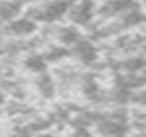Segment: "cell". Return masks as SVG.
Returning <instances> with one entry per match:
<instances>
[{
	"mask_svg": "<svg viewBox=\"0 0 146 137\" xmlns=\"http://www.w3.org/2000/svg\"><path fill=\"white\" fill-rule=\"evenodd\" d=\"M69 2L70 0H40L29 9V14L26 16L31 17L36 24L38 22L53 24V22L65 19Z\"/></svg>",
	"mask_w": 146,
	"mask_h": 137,
	"instance_id": "obj_1",
	"label": "cell"
},
{
	"mask_svg": "<svg viewBox=\"0 0 146 137\" xmlns=\"http://www.w3.org/2000/svg\"><path fill=\"white\" fill-rule=\"evenodd\" d=\"M65 19L78 29L93 26L96 19V0H70Z\"/></svg>",
	"mask_w": 146,
	"mask_h": 137,
	"instance_id": "obj_2",
	"label": "cell"
},
{
	"mask_svg": "<svg viewBox=\"0 0 146 137\" xmlns=\"http://www.w3.org/2000/svg\"><path fill=\"white\" fill-rule=\"evenodd\" d=\"M69 57H72L83 67H93L100 62V48L93 38L81 36L69 48Z\"/></svg>",
	"mask_w": 146,
	"mask_h": 137,
	"instance_id": "obj_3",
	"label": "cell"
},
{
	"mask_svg": "<svg viewBox=\"0 0 146 137\" xmlns=\"http://www.w3.org/2000/svg\"><path fill=\"white\" fill-rule=\"evenodd\" d=\"M137 4V0H96V19L95 22H105L119 14L125 12L127 9L134 7Z\"/></svg>",
	"mask_w": 146,
	"mask_h": 137,
	"instance_id": "obj_4",
	"label": "cell"
},
{
	"mask_svg": "<svg viewBox=\"0 0 146 137\" xmlns=\"http://www.w3.org/2000/svg\"><path fill=\"white\" fill-rule=\"evenodd\" d=\"M36 29H38V24L28 16L16 17L5 24V33L14 36V38H28V36L35 34Z\"/></svg>",
	"mask_w": 146,
	"mask_h": 137,
	"instance_id": "obj_5",
	"label": "cell"
},
{
	"mask_svg": "<svg viewBox=\"0 0 146 137\" xmlns=\"http://www.w3.org/2000/svg\"><path fill=\"white\" fill-rule=\"evenodd\" d=\"M81 36H83L81 29H78L76 26H72V24L58 26V28L53 29V40H55V43L60 45V46H65V48H70Z\"/></svg>",
	"mask_w": 146,
	"mask_h": 137,
	"instance_id": "obj_6",
	"label": "cell"
},
{
	"mask_svg": "<svg viewBox=\"0 0 146 137\" xmlns=\"http://www.w3.org/2000/svg\"><path fill=\"white\" fill-rule=\"evenodd\" d=\"M23 65H24V68H26L28 72H31V74H35V76H40V74L46 72L48 62L45 60L43 53H29V55L24 58Z\"/></svg>",
	"mask_w": 146,
	"mask_h": 137,
	"instance_id": "obj_7",
	"label": "cell"
},
{
	"mask_svg": "<svg viewBox=\"0 0 146 137\" xmlns=\"http://www.w3.org/2000/svg\"><path fill=\"white\" fill-rule=\"evenodd\" d=\"M21 9H23L21 0H0V21L7 24L9 21L17 17Z\"/></svg>",
	"mask_w": 146,
	"mask_h": 137,
	"instance_id": "obj_8",
	"label": "cell"
},
{
	"mask_svg": "<svg viewBox=\"0 0 146 137\" xmlns=\"http://www.w3.org/2000/svg\"><path fill=\"white\" fill-rule=\"evenodd\" d=\"M36 91L43 98H53L57 93V84H55L53 77H50L46 72L36 76Z\"/></svg>",
	"mask_w": 146,
	"mask_h": 137,
	"instance_id": "obj_9",
	"label": "cell"
},
{
	"mask_svg": "<svg viewBox=\"0 0 146 137\" xmlns=\"http://www.w3.org/2000/svg\"><path fill=\"white\" fill-rule=\"evenodd\" d=\"M127 106L129 108H137V110H146V86L131 89Z\"/></svg>",
	"mask_w": 146,
	"mask_h": 137,
	"instance_id": "obj_10",
	"label": "cell"
},
{
	"mask_svg": "<svg viewBox=\"0 0 146 137\" xmlns=\"http://www.w3.org/2000/svg\"><path fill=\"white\" fill-rule=\"evenodd\" d=\"M43 57H45L46 62H62L64 58L69 57V48L53 43V45H50V46L46 48V51L43 53Z\"/></svg>",
	"mask_w": 146,
	"mask_h": 137,
	"instance_id": "obj_11",
	"label": "cell"
},
{
	"mask_svg": "<svg viewBox=\"0 0 146 137\" xmlns=\"http://www.w3.org/2000/svg\"><path fill=\"white\" fill-rule=\"evenodd\" d=\"M137 4H139V5H141L144 11H146V0H137Z\"/></svg>",
	"mask_w": 146,
	"mask_h": 137,
	"instance_id": "obj_12",
	"label": "cell"
},
{
	"mask_svg": "<svg viewBox=\"0 0 146 137\" xmlns=\"http://www.w3.org/2000/svg\"><path fill=\"white\" fill-rule=\"evenodd\" d=\"M4 101H5V96H4V93H0V106L4 105Z\"/></svg>",
	"mask_w": 146,
	"mask_h": 137,
	"instance_id": "obj_13",
	"label": "cell"
}]
</instances>
